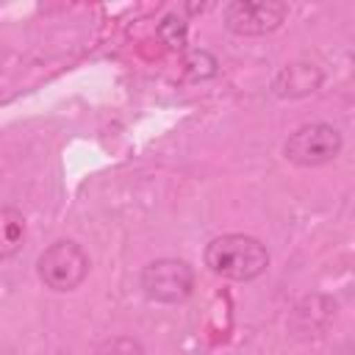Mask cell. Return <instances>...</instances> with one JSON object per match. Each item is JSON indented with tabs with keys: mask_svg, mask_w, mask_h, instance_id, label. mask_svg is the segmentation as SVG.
Instances as JSON below:
<instances>
[{
	"mask_svg": "<svg viewBox=\"0 0 355 355\" xmlns=\"http://www.w3.org/2000/svg\"><path fill=\"white\" fill-rule=\"evenodd\" d=\"M205 266L227 280L247 283L266 272L269 250L261 239L247 233H225L208 241L205 247Z\"/></svg>",
	"mask_w": 355,
	"mask_h": 355,
	"instance_id": "cell-1",
	"label": "cell"
},
{
	"mask_svg": "<svg viewBox=\"0 0 355 355\" xmlns=\"http://www.w3.org/2000/svg\"><path fill=\"white\" fill-rule=\"evenodd\" d=\"M92 269V261L86 255V250L72 241V239H58L50 247H44V252L36 261V275L44 283V288L50 291H75L86 275Z\"/></svg>",
	"mask_w": 355,
	"mask_h": 355,
	"instance_id": "cell-2",
	"label": "cell"
},
{
	"mask_svg": "<svg viewBox=\"0 0 355 355\" xmlns=\"http://www.w3.org/2000/svg\"><path fill=\"white\" fill-rule=\"evenodd\" d=\"M341 147L344 136L336 125L308 122L288 133V139L283 141V155L297 166H324L341 155Z\"/></svg>",
	"mask_w": 355,
	"mask_h": 355,
	"instance_id": "cell-3",
	"label": "cell"
},
{
	"mask_svg": "<svg viewBox=\"0 0 355 355\" xmlns=\"http://www.w3.org/2000/svg\"><path fill=\"white\" fill-rule=\"evenodd\" d=\"M139 286L147 300L161 305H178L194 291V269L183 258H155L141 269Z\"/></svg>",
	"mask_w": 355,
	"mask_h": 355,
	"instance_id": "cell-4",
	"label": "cell"
},
{
	"mask_svg": "<svg viewBox=\"0 0 355 355\" xmlns=\"http://www.w3.org/2000/svg\"><path fill=\"white\" fill-rule=\"evenodd\" d=\"M288 17V6L277 0L263 3H227L225 6V28L236 36H266L277 31Z\"/></svg>",
	"mask_w": 355,
	"mask_h": 355,
	"instance_id": "cell-5",
	"label": "cell"
},
{
	"mask_svg": "<svg viewBox=\"0 0 355 355\" xmlns=\"http://www.w3.org/2000/svg\"><path fill=\"white\" fill-rule=\"evenodd\" d=\"M322 80H324V75H322L319 67H313L308 61H294V64H286L277 72L272 89H275L277 97L294 100V97H305V94L316 92L322 86Z\"/></svg>",
	"mask_w": 355,
	"mask_h": 355,
	"instance_id": "cell-6",
	"label": "cell"
},
{
	"mask_svg": "<svg viewBox=\"0 0 355 355\" xmlns=\"http://www.w3.org/2000/svg\"><path fill=\"white\" fill-rule=\"evenodd\" d=\"M28 239V225L22 211L11 205H0V261L14 258Z\"/></svg>",
	"mask_w": 355,
	"mask_h": 355,
	"instance_id": "cell-7",
	"label": "cell"
},
{
	"mask_svg": "<svg viewBox=\"0 0 355 355\" xmlns=\"http://www.w3.org/2000/svg\"><path fill=\"white\" fill-rule=\"evenodd\" d=\"M94 355H147V349L133 336H111L97 344Z\"/></svg>",
	"mask_w": 355,
	"mask_h": 355,
	"instance_id": "cell-8",
	"label": "cell"
},
{
	"mask_svg": "<svg viewBox=\"0 0 355 355\" xmlns=\"http://www.w3.org/2000/svg\"><path fill=\"white\" fill-rule=\"evenodd\" d=\"M186 72L194 78V80H202V78H211L216 75V58L205 50H191L186 55Z\"/></svg>",
	"mask_w": 355,
	"mask_h": 355,
	"instance_id": "cell-9",
	"label": "cell"
},
{
	"mask_svg": "<svg viewBox=\"0 0 355 355\" xmlns=\"http://www.w3.org/2000/svg\"><path fill=\"white\" fill-rule=\"evenodd\" d=\"M186 31H189V25H186L180 17H175V14H169V17L158 25L161 39H164L169 47H178V50L186 44Z\"/></svg>",
	"mask_w": 355,
	"mask_h": 355,
	"instance_id": "cell-10",
	"label": "cell"
}]
</instances>
